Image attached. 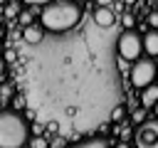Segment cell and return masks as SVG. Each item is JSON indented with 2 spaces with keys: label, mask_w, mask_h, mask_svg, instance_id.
<instances>
[{
  "label": "cell",
  "mask_w": 158,
  "mask_h": 148,
  "mask_svg": "<svg viewBox=\"0 0 158 148\" xmlns=\"http://www.w3.org/2000/svg\"><path fill=\"white\" fill-rule=\"evenodd\" d=\"M22 37H25L27 44H37V42H42V30H40L37 25H25Z\"/></svg>",
  "instance_id": "obj_8"
},
{
  "label": "cell",
  "mask_w": 158,
  "mask_h": 148,
  "mask_svg": "<svg viewBox=\"0 0 158 148\" xmlns=\"http://www.w3.org/2000/svg\"><path fill=\"white\" fill-rule=\"evenodd\" d=\"M116 49H118V57L123 62H136L138 54L143 52V39L136 32H123L116 42Z\"/></svg>",
  "instance_id": "obj_3"
},
{
  "label": "cell",
  "mask_w": 158,
  "mask_h": 148,
  "mask_svg": "<svg viewBox=\"0 0 158 148\" xmlns=\"http://www.w3.org/2000/svg\"><path fill=\"white\" fill-rule=\"evenodd\" d=\"M94 22H96L99 27H111V25L116 22V15H114V10H109L106 5H96V10H94Z\"/></svg>",
  "instance_id": "obj_6"
},
{
  "label": "cell",
  "mask_w": 158,
  "mask_h": 148,
  "mask_svg": "<svg viewBox=\"0 0 158 148\" xmlns=\"http://www.w3.org/2000/svg\"><path fill=\"white\" fill-rule=\"evenodd\" d=\"M74 2H84V0H74Z\"/></svg>",
  "instance_id": "obj_22"
},
{
  "label": "cell",
  "mask_w": 158,
  "mask_h": 148,
  "mask_svg": "<svg viewBox=\"0 0 158 148\" xmlns=\"http://www.w3.org/2000/svg\"><path fill=\"white\" fill-rule=\"evenodd\" d=\"M156 79V64L151 59H136L131 67V84L133 86H148Z\"/></svg>",
  "instance_id": "obj_4"
},
{
  "label": "cell",
  "mask_w": 158,
  "mask_h": 148,
  "mask_svg": "<svg viewBox=\"0 0 158 148\" xmlns=\"http://www.w3.org/2000/svg\"><path fill=\"white\" fill-rule=\"evenodd\" d=\"M27 5H44V2H49V0H25Z\"/></svg>",
  "instance_id": "obj_16"
},
{
  "label": "cell",
  "mask_w": 158,
  "mask_h": 148,
  "mask_svg": "<svg viewBox=\"0 0 158 148\" xmlns=\"http://www.w3.org/2000/svg\"><path fill=\"white\" fill-rule=\"evenodd\" d=\"M0 72H5V59H0Z\"/></svg>",
  "instance_id": "obj_19"
},
{
  "label": "cell",
  "mask_w": 158,
  "mask_h": 148,
  "mask_svg": "<svg viewBox=\"0 0 158 148\" xmlns=\"http://www.w3.org/2000/svg\"><path fill=\"white\" fill-rule=\"evenodd\" d=\"M148 25L151 27H158V12H151L148 15Z\"/></svg>",
  "instance_id": "obj_15"
},
{
  "label": "cell",
  "mask_w": 158,
  "mask_h": 148,
  "mask_svg": "<svg viewBox=\"0 0 158 148\" xmlns=\"http://www.w3.org/2000/svg\"><path fill=\"white\" fill-rule=\"evenodd\" d=\"M123 25H126V27H131V25H133V17H131V15H128V17H123Z\"/></svg>",
  "instance_id": "obj_17"
},
{
  "label": "cell",
  "mask_w": 158,
  "mask_h": 148,
  "mask_svg": "<svg viewBox=\"0 0 158 148\" xmlns=\"http://www.w3.org/2000/svg\"><path fill=\"white\" fill-rule=\"evenodd\" d=\"M153 113H156V116H158V101H156V104H153Z\"/></svg>",
  "instance_id": "obj_20"
},
{
  "label": "cell",
  "mask_w": 158,
  "mask_h": 148,
  "mask_svg": "<svg viewBox=\"0 0 158 148\" xmlns=\"http://www.w3.org/2000/svg\"><path fill=\"white\" fill-rule=\"evenodd\" d=\"M123 113H126V111H123V106H116V109H114V113H111V118H114V121H121V118H123Z\"/></svg>",
  "instance_id": "obj_11"
},
{
  "label": "cell",
  "mask_w": 158,
  "mask_h": 148,
  "mask_svg": "<svg viewBox=\"0 0 158 148\" xmlns=\"http://www.w3.org/2000/svg\"><path fill=\"white\" fill-rule=\"evenodd\" d=\"M114 0H96V5H111Z\"/></svg>",
  "instance_id": "obj_18"
},
{
  "label": "cell",
  "mask_w": 158,
  "mask_h": 148,
  "mask_svg": "<svg viewBox=\"0 0 158 148\" xmlns=\"http://www.w3.org/2000/svg\"><path fill=\"white\" fill-rule=\"evenodd\" d=\"M20 22H22V25H30V22H32V12H22V15H20Z\"/></svg>",
  "instance_id": "obj_14"
},
{
  "label": "cell",
  "mask_w": 158,
  "mask_h": 148,
  "mask_svg": "<svg viewBox=\"0 0 158 148\" xmlns=\"http://www.w3.org/2000/svg\"><path fill=\"white\" fill-rule=\"evenodd\" d=\"M106 141L104 138H89V141H84V146H104Z\"/></svg>",
  "instance_id": "obj_13"
},
{
  "label": "cell",
  "mask_w": 158,
  "mask_h": 148,
  "mask_svg": "<svg viewBox=\"0 0 158 148\" xmlns=\"http://www.w3.org/2000/svg\"><path fill=\"white\" fill-rule=\"evenodd\" d=\"M143 52H148L151 57H158V32L156 30H151L143 37Z\"/></svg>",
  "instance_id": "obj_7"
},
{
  "label": "cell",
  "mask_w": 158,
  "mask_h": 148,
  "mask_svg": "<svg viewBox=\"0 0 158 148\" xmlns=\"http://www.w3.org/2000/svg\"><path fill=\"white\" fill-rule=\"evenodd\" d=\"M12 109H25V99L22 96H15L12 99Z\"/></svg>",
  "instance_id": "obj_12"
},
{
  "label": "cell",
  "mask_w": 158,
  "mask_h": 148,
  "mask_svg": "<svg viewBox=\"0 0 158 148\" xmlns=\"http://www.w3.org/2000/svg\"><path fill=\"white\" fill-rule=\"evenodd\" d=\"M126 2H128V5H133V2H136V0H126Z\"/></svg>",
  "instance_id": "obj_21"
},
{
  "label": "cell",
  "mask_w": 158,
  "mask_h": 148,
  "mask_svg": "<svg viewBox=\"0 0 158 148\" xmlns=\"http://www.w3.org/2000/svg\"><path fill=\"white\" fill-rule=\"evenodd\" d=\"M158 101V86H146V91H143V106H148V109H153V104Z\"/></svg>",
  "instance_id": "obj_9"
},
{
  "label": "cell",
  "mask_w": 158,
  "mask_h": 148,
  "mask_svg": "<svg viewBox=\"0 0 158 148\" xmlns=\"http://www.w3.org/2000/svg\"><path fill=\"white\" fill-rule=\"evenodd\" d=\"M136 141L141 146H148V148L158 146V123H143L136 133Z\"/></svg>",
  "instance_id": "obj_5"
},
{
  "label": "cell",
  "mask_w": 158,
  "mask_h": 148,
  "mask_svg": "<svg viewBox=\"0 0 158 148\" xmlns=\"http://www.w3.org/2000/svg\"><path fill=\"white\" fill-rule=\"evenodd\" d=\"M27 141H30V146H32V148H44V146H47V141H44V138H40V136H37V138H27Z\"/></svg>",
  "instance_id": "obj_10"
},
{
  "label": "cell",
  "mask_w": 158,
  "mask_h": 148,
  "mask_svg": "<svg viewBox=\"0 0 158 148\" xmlns=\"http://www.w3.org/2000/svg\"><path fill=\"white\" fill-rule=\"evenodd\" d=\"M27 133L30 128L17 113L12 111L0 113V146L2 148H15V146L27 143Z\"/></svg>",
  "instance_id": "obj_2"
},
{
  "label": "cell",
  "mask_w": 158,
  "mask_h": 148,
  "mask_svg": "<svg viewBox=\"0 0 158 148\" xmlns=\"http://www.w3.org/2000/svg\"><path fill=\"white\" fill-rule=\"evenodd\" d=\"M81 17V10L74 2H52L47 10H42V25L52 32H64L74 27Z\"/></svg>",
  "instance_id": "obj_1"
}]
</instances>
